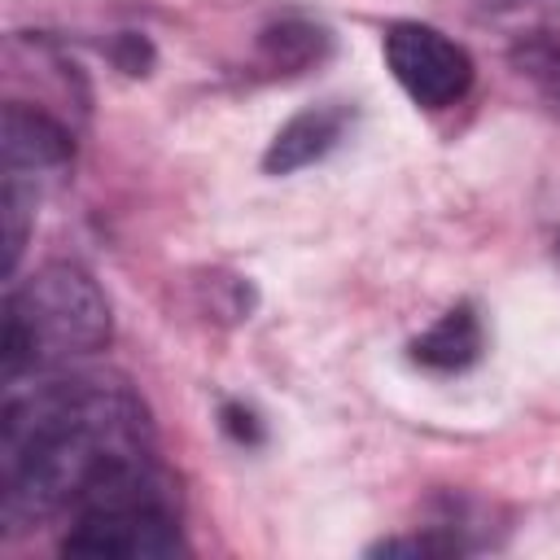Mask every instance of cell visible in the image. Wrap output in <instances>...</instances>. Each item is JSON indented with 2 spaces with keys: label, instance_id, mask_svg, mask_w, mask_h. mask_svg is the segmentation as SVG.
Listing matches in <instances>:
<instances>
[{
  "label": "cell",
  "instance_id": "cell-1",
  "mask_svg": "<svg viewBox=\"0 0 560 560\" xmlns=\"http://www.w3.org/2000/svg\"><path fill=\"white\" fill-rule=\"evenodd\" d=\"M149 459L153 429L144 402L118 381L70 376L9 394L0 424V516L9 529H22Z\"/></svg>",
  "mask_w": 560,
  "mask_h": 560
},
{
  "label": "cell",
  "instance_id": "cell-2",
  "mask_svg": "<svg viewBox=\"0 0 560 560\" xmlns=\"http://www.w3.org/2000/svg\"><path fill=\"white\" fill-rule=\"evenodd\" d=\"M109 341H114L109 298L79 262H44L4 298V332H0L4 385H18L26 372H48L70 359H88Z\"/></svg>",
  "mask_w": 560,
  "mask_h": 560
},
{
  "label": "cell",
  "instance_id": "cell-3",
  "mask_svg": "<svg viewBox=\"0 0 560 560\" xmlns=\"http://www.w3.org/2000/svg\"><path fill=\"white\" fill-rule=\"evenodd\" d=\"M184 551L188 542L171 486L88 503L70 516V529L61 534V556L79 560H171Z\"/></svg>",
  "mask_w": 560,
  "mask_h": 560
},
{
  "label": "cell",
  "instance_id": "cell-4",
  "mask_svg": "<svg viewBox=\"0 0 560 560\" xmlns=\"http://www.w3.org/2000/svg\"><path fill=\"white\" fill-rule=\"evenodd\" d=\"M385 66L420 109H446L468 96L477 66L464 44L429 22H394L385 31Z\"/></svg>",
  "mask_w": 560,
  "mask_h": 560
},
{
  "label": "cell",
  "instance_id": "cell-5",
  "mask_svg": "<svg viewBox=\"0 0 560 560\" xmlns=\"http://www.w3.org/2000/svg\"><path fill=\"white\" fill-rule=\"evenodd\" d=\"M0 149H4V179H22L31 188H39L44 179L66 175L70 162H74L70 127L61 118H52L48 109L26 105V101L4 105Z\"/></svg>",
  "mask_w": 560,
  "mask_h": 560
},
{
  "label": "cell",
  "instance_id": "cell-6",
  "mask_svg": "<svg viewBox=\"0 0 560 560\" xmlns=\"http://www.w3.org/2000/svg\"><path fill=\"white\" fill-rule=\"evenodd\" d=\"M350 122H354V109H350L346 101H319V105L298 109V114L271 136V144H267V153H262V171H267V175H293V171H302V166L328 158V153L346 140Z\"/></svg>",
  "mask_w": 560,
  "mask_h": 560
},
{
  "label": "cell",
  "instance_id": "cell-7",
  "mask_svg": "<svg viewBox=\"0 0 560 560\" xmlns=\"http://www.w3.org/2000/svg\"><path fill=\"white\" fill-rule=\"evenodd\" d=\"M481 350H486V328H481V315L472 311V302H455L424 332H416L407 341L411 363H420L429 372H464L481 359Z\"/></svg>",
  "mask_w": 560,
  "mask_h": 560
},
{
  "label": "cell",
  "instance_id": "cell-8",
  "mask_svg": "<svg viewBox=\"0 0 560 560\" xmlns=\"http://www.w3.org/2000/svg\"><path fill=\"white\" fill-rule=\"evenodd\" d=\"M328 48H332L328 31L315 22H302V18H280L258 35V52H262L267 70H276V74H302L315 61H324Z\"/></svg>",
  "mask_w": 560,
  "mask_h": 560
},
{
  "label": "cell",
  "instance_id": "cell-9",
  "mask_svg": "<svg viewBox=\"0 0 560 560\" xmlns=\"http://www.w3.org/2000/svg\"><path fill=\"white\" fill-rule=\"evenodd\" d=\"M35 201H39V188H31L22 179H4V188H0V228H4V276L9 280L22 262V249H26V236H31V223H35Z\"/></svg>",
  "mask_w": 560,
  "mask_h": 560
},
{
  "label": "cell",
  "instance_id": "cell-10",
  "mask_svg": "<svg viewBox=\"0 0 560 560\" xmlns=\"http://www.w3.org/2000/svg\"><path fill=\"white\" fill-rule=\"evenodd\" d=\"M109 57H114V66H118L122 74H149V70H153V44H149L144 35H136V31L114 35Z\"/></svg>",
  "mask_w": 560,
  "mask_h": 560
},
{
  "label": "cell",
  "instance_id": "cell-11",
  "mask_svg": "<svg viewBox=\"0 0 560 560\" xmlns=\"http://www.w3.org/2000/svg\"><path fill=\"white\" fill-rule=\"evenodd\" d=\"M219 424H223V433H228L232 442H241V446H258V442H262V420H258V411L245 407V402H223V407H219Z\"/></svg>",
  "mask_w": 560,
  "mask_h": 560
}]
</instances>
